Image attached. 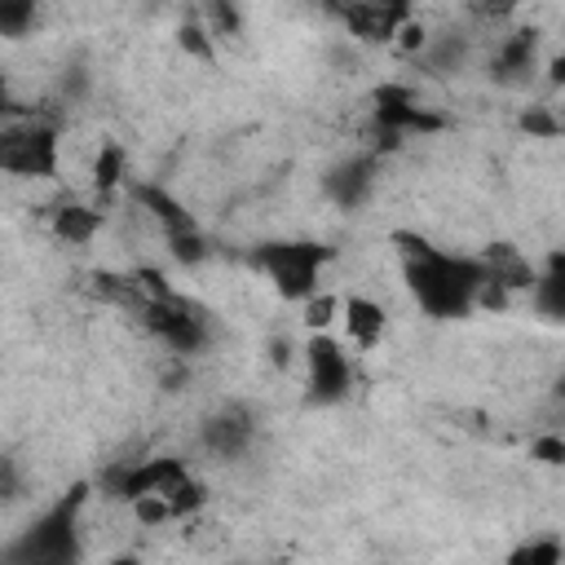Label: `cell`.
Here are the masks:
<instances>
[{"label": "cell", "instance_id": "6da1fadb", "mask_svg": "<svg viewBox=\"0 0 565 565\" xmlns=\"http://www.w3.org/2000/svg\"><path fill=\"white\" fill-rule=\"evenodd\" d=\"M397 256H402V282L411 291V300L419 305V313L450 322V318H468L481 305L486 291V265L481 256H459V252H441L424 238L397 234Z\"/></svg>", "mask_w": 565, "mask_h": 565}, {"label": "cell", "instance_id": "7a4b0ae2", "mask_svg": "<svg viewBox=\"0 0 565 565\" xmlns=\"http://www.w3.org/2000/svg\"><path fill=\"white\" fill-rule=\"evenodd\" d=\"M79 512H84V486L49 503L4 547V565H79Z\"/></svg>", "mask_w": 565, "mask_h": 565}, {"label": "cell", "instance_id": "3957f363", "mask_svg": "<svg viewBox=\"0 0 565 565\" xmlns=\"http://www.w3.org/2000/svg\"><path fill=\"white\" fill-rule=\"evenodd\" d=\"M252 260L274 282V291L282 300L309 305L318 296V282H322V269L331 260V247L318 243V238H274V243H260Z\"/></svg>", "mask_w": 565, "mask_h": 565}, {"label": "cell", "instance_id": "277c9868", "mask_svg": "<svg viewBox=\"0 0 565 565\" xmlns=\"http://www.w3.org/2000/svg\"><path fill=\"white\" fill-rule=\"evenodd\" d=\"M57 128L44 124V119H18V124H4L0 132V168L9 177H22V181H44V177H57Z\"/></svg>", "mask_w": 565, "mask_h": 565}, {"label": "cell", "instance_id": "5b68a950", "mask_svg": "<svg viewBox=\"0 0 565 565\" xmlns=\"http://www.w3.org/2000/svg\"><path fill=\"white\" fill-rule=\"evenodd\" d=\"M305 388L318 406H335L353 388V358L331 331H309L305 340Z\"/></svg>", "mask_w": 565, "mask_h": 565}, {"label": "cell", "instance_id": "8992f818", "mask_svg": "<svg viewBox=\"0 0 565 565\" xmlns=\"http://www.w3.org/2000/svg\"><path fill=\"white\" fill-rule=\"evenodd\" d=\"M335 18L349 26V35H358V40H397L402 31H406V22H411V13L402 9V4H344V9H335Z\"/></svg>", "mask_w": 565, "mask_h": 565}, {"label": "cell", "instance_id": "52a82bcc", "mask_svg": "<svg viewBox=\"0 0 565 565\" xmlns=\"http://www.w3.org/2000/svg\"><path fill=\"white\" fill-rule=\"evenodd\" d=\"M530 309L543 318V322H561L565 327V252H552L539 269H534V282H530Z\"/></svg>", "mask_w": 565, "mask_h": 565}, {"label": "cell", "instance_id": "ba28073f", "mask_svg": "<svg viewBox=\"0 0 565 565\" xmlns=\"http://www.w3.org/2000/svg\"><path fill=\"white\" fill-rule=\"evenodd\" d=\"M340 318H344V335L353 340V349H375L384 340V331H388V313L371 296H344L340 300Z\"/></svg>", "mask_w": 565, "mask_h": 565}, {"label": "cell", "instance_id": "9c48e42d", "mask_svg": "<svg viewBox=\"0 0 565 565\" xmlns=\"http://www.w3.org/2000/svg\"><path fill=\"white\" fill-rule=\"evenodd\" d=\"M539 62V40L534 31H512L494 44V57H490V75L499 84H521Z\"/></svg>", "mask_w": 565, "mask_h": 565}, {"label": "cell", "instance_id": "30bf717a", "mask_svg": "<svg viewBox=\"0 0 565 565\" xmlns=\"http://www.w3.org/2000/svg\"><path fill=\"white\" fill-rule=\"evenodd\" d=\"M203 441H207V450H216V455H243L247 441H252V415L238 411V406L212 415L207 428H203Z\"/></svg>", "mask_w": 565, "mask_h": 565}, {"label": "cell", "instance_id": "8fae6325", "mask_svg": "<svg viewBox=\"0 0 565 565\" xmlns=\"http://www.w3.org/2000/svg\"><path fill=\"white\" fill-rule=\"evenodd\" d=\"M97 230H102V212H93V207H84V203H62V207L53 212V234H57L62 243H88Z\"/></svg>", "mask_w": 565, "mask_h": 565}, {"label": "cell", "instance_id": "7c38bea8", "mask_svg": "<svg viewBox=\"0 0 565 565\" xmlns=\"http://www.w3.org/2000/svg\"><path fill=\"white\" fill-rule=\"evenodd\" d=\"M366 185H371V168H366L362 159H349V163H340V168L327 177V190H331V199H335L340 207L362 203Z\"/></svg>", "mask_w": 565, "mask_h": 565}, {"label": "cell", "instance_id": "4fadbf2b", "mask_svg": "<svg viewBox=\"0 0 565 565\" xmlns=\"http://www.w3.org/2000/svg\"><path fill=\"white\" fill-rule=\"evenodd\" d=\"M503 565H565V547L556 539H547V534L543 539H525L503 556Z\"/></svg>", "mask_w": 565, "mask_h": 565}, {"label": "cell", "instance_id": "5bb4252c", "mask_svg": "<svg viewBox=\"0 0 565 565\" xmlns=\"http://www.w3.org/2000/svg\"><path fill=\"white\" fill-rule=\"evenodd\" d=\"M119 177H124V150L106 141V146L97 150V163H93V181H97V190H115V185H119Z\"/></svg>", "mask_w": 565, "mask_h": 565}, {"label": "cell", "instance_id": "9a60e30c", "mask_svg": "<svg viewBox=\"0 0 565 565\" xmlns=\"http://www.w3.org/2000/svg\"><path fill=\"white\" fill-rule=\"evenodd\" d=\"M335 313H340V300H335V296H313V300L305 305V327H309V331H327Z\"/></svg>", "mask_w": 565, "mask_h": 565}, {"label": "cell", "instance_id": "2e32d148", "mask_svg": "<svg viewBox=\"0 0 565 565\" xmlns=\"http://www.w3.org/2000/svg\"><path fill=\"white\" fill-rule=\"evenodd\" d=\"M35 22V4H0V31L22 35V26Z\"/></svg>", "mask_w": 565, "mask_h": 565}, {"label": "cell", "instance_id": "e0dca14e", "mask_svg": "<svg viewBox=\"0 0 565 565\" xmlns=\"http://www.w3.org/2000/svg\"><path fill=\"white\" fill-rule=\"evenodd\" d=\"M547 79H552L556 88H565V49H561V53L547 62Z\"/></svg>", "mask_w": 565, "mask_h": 565}, {"label": "cell", "instance_id": "ac0fdd59", "mask_svg": "<svg viewBox=\"0 0 565 565\" xmlns=\"http://www.w3.org/2000/svg\"><path fill=\"white\" fill-rule=\"evenodd\" d=\"M539 455L552 459V463H561L565 459V441H539Z\"/></svg>", "mask_w": 565, "mask_h": 565}, {"label": "cell", "instance_id": "d6986e66", "mask_svg": "<svg viewBox=\"0 0 565 565\" xmlns=\"http://www.w3.org/2000/svg\"><path fill=\"white\" fill-rule=\"evenodd\" d=\"M97 565H141V556H132V552H115V556H102Z\"/></svg>", "mask_w": 565, "mask_h": 565}, {"label": "cell", "instance_id": "ffe728a7", "mask_svg": "<svg viewBox=\"0 0 565 565\" xmlns=\"http://www.w3.org/2000/svg\"><path fill=\"white\" fill-rule=\"evenodd\" d=\"M561 402H565V375H561Z\"/></svg>", "mask_w": 565, "mask_h": 565}]
</instances>
